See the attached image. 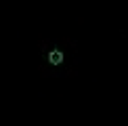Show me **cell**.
I'll return each instance as SVG.
<instances>
[{"mask_svg":"<svg viewBox=\"0 0 128 126\" xmlns=\"http://www.w3.org/2000/svg\"><path fill=\"white\" fill-rule=\"evenodd\" d=\"M63 59H65V55H63V50L59 48V46H52V48H48V52H46V61L50 63V65H61Z\"/></svg>","mask_w":128,"mask_h":126,"instance_id":"6da1fadb","label":"cell"}]
</instances>
